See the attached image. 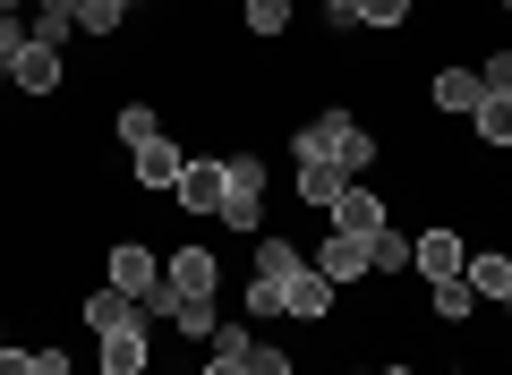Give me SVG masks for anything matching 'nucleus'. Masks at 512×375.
Masks as SVG:
<instances>
[{
	"label": "nucleus",
	"mask_w": 512,
	"mask_h": 375,
	"mask_svg": "<svg viewBox=\"0 0 512 375\" xmlns=\"http://www.w3.org/2000/svg\"><path fill=\"white\" fill-rule=\"evenodd\" d=\"M299 162H316V171H342V179H359V171H376V137H367L350 111H316V120H299Z\"/></svg>",
	"instance_id": "nucleus-1"
},
{
	"label": "nucleus",
	"mask_w": 512,
	"mask_h": 375,
	"mask_svg": "<svg viewBox=\"0 0 512 375\" xmlns=\"http://www.w3.org/2000/svg\"><path fill=\"white\" fill-rule=\"evenodd\" d=\"M231 162V188H222V231H239V239H256V222H265V154H222Z\"/></svg>",
	"instance_id": "nucleus-2"
},
{
	"label": "nucleus",
	"mask_w": 512,
	"mask_h": 375,
	"mask_svg": "<svg viewBox=\"0 0 512 375\" xmlns=\"http://www.w3.org/2000/svg\"><path fill=\"white\" fill-rule=\"evenodd\" d=\"M103 282H111V290H128V299H154V290H163V256H154V248H137V239H111Z\"/></svg>",
	"instance_id": "nucleus-3"
},
{
	"label": "nucleus",
	"mask_w": 512,
	"mask_h": 375,
	"mask_svg": "<svg viewBox=\"0 0 512 375\" xmlns=\"http://www.w3.org/2000/svg\"><path fill=\"white\" fill-rule=\"evenodd\" d=\"M163 282L180 290V299H222V256L188 239V248H171V256H163Z\"/></svg>",
	"instance_id": "nucleus-4"
},
{
	"label": "nucleus",
	"mask_w": 512,
	"mask_h": 375,
	"mask_svg": "<svg viewBox=\"0 0 512 375\" xmlns=\"http://www.w3.org/2000/svg\"><path fill=\"white\" fill-rule=\"evenodd\" d=\"M188 171V154L171 137H146V145H128V188H154V197H171Z\"/></svg>",
	"instance_id": "nucleus-5"
},
{
	"label": "nucleus",
	"mask_w": 512,
	"mask_h": 375,
	"mask_svg": "<svg viewBox=\"0 0 512 375\" xmlns=\"http://www.w3.org/2000/svg\"><path fill=\"white\" fill-rule=\"evenodd\" d=\"M9 86L35 94V103H52V94L69 86V60H60V43H26V52L9 60Z\"/></svg>",
	"instance_id": "nucleus-6"
},
{
	"label": "nucleus",
	"mask_w": 512,
	"mask_h": 375,
	"mask_svg": "<svg viewBox=\"0 0 512 375\" xmlns=\"http://www.w3.org/2000/svg\"><path fill=\"white\" fill-rule=\"evenodd\" d=\"M461 265H470V248H461L453 222H436V231L410 239V273H427V282H461Z\"/></svg>",
	"instance_id": "nucleus-7"
},
{
	"label": "nucleus",
	"mask_w": 512,
	"mask_h": 375,
	"mask_svg": "<svg viewBox=\"0 0 512 375\" xmlns=\"http://www.w3.org/2000/svg\"><path fill=\"white\" fill-rule=\"evenodd\" d=\"M222 188H231V162H222V154H188V171H180L171 197H180L188 214H222Z\"/></svg>",
	"instance_id": "nucleus-8"
},
{
	"label": "nucleus",
	"mask_w": 512,
	"mask_h": 375,
	"mask_svg": "<svg viewBox=\"0 0 512 375\" xmlns=\"http://www.w3.org/2000/svg\"><path fill=\"white\" fill-rule=\"evenodd\" d=\"M308 265L325 273L333 290H350V282H367V273H376V256H367V239H350V231H325V248H316Z\"/></svg>",
	"instance_id": "nucleus-9"
},
{
	"label": "nucleus",
	"mask_w": 512,
	"mask_h": 375,
	"mask_svg": "<svg viewBox=\"0 0 512 375\" xmlns=\"http://www.w3.org/2000/svg\"><path fill=\"white\" fill-rule=\"evenodd\" d=\"M325 214H333V231H350V239H376L384 222H393V205H384L376 188H359V179H350V188L325 205Z\"/></svg>",
	"instance_id": "nucleus-10"
},
{
	"label": "nucleus",
	"mask_w": 512,
	"mask_h": 375,
	"mask_svg": "<svg viewBox=\"0 0 512 375\" xmlns=\"http://www.w3.org/2000/svg\"><path fill=\"white\" fill-rule=\"evenodd\" d=\"M333 299H342V290H333L316 265H299L291 282H282V307H291V324H325V316H333Z\"/></svg>",
	"instance_id": "nucleus-11"
},
{
	"label": "nucleus",
	"mask_w": 512,
	"mask_h": 375,
	"mask_svg": "<svg viewBox=\"0 0 512 375\" xmlns=\"http://www.w3.org/2000/svg\"><path fill=\"white\" fill-rule=\"evenodd\" d=\"M94 341H103V350H94V358H103V375H146L154 367L146 324H120V333H94Z\"/></svg>",
	"instance_id": "nucleus-12"
},
{
	"label": "nucleus",
	"mask_w": 512,
	"mask_h": 375,
	"mask_svg": "<svg viewBox=\"0 0 512 375\" xmlns=\"http://www.w3.org/2000/svg\"><path fill=\"white\" fill-rule=\"evenodd\" d=\"M427 103H436L444 120H470V111L487 103V86H478V69H436V86H427Z\"/></svg>",
	"instance_id": "nucleus-13"
},
{
	"label": "nucleus",
	"mask_w": 512,
	"mask_h": 375,
	"mask_svg": "<svg viewBox=\"0 0 512 375\" xmlns=\"http://www.w3.org/2000/svg\"><path fill=\"white\" fill-rule=\"evenodd\" d=\"M461 282H470L478 299H495V307H504V299H512V256H504V248H470Z\"/></svg>",
	"instance_id": "nucleus-14"
},
{
	"label": "nucleus",
	"mask_w": 512,
	"mask_h": 375,
	"mask_svg": "<svg viewBox=\"0 0 512 375\" xmlns=\"http://www.w3.org/2000/svg\"><path fill=\"white\" fill-rule=\"evenodd\" d=\"M77 316H86L94 324V333H120V324H146V316H137V299H128V290H86V307H77Z\"/></svg>",
	"instance_id": "nucleus-15"
},
{
	"label": "nucleus",
	"mask_w": 512,
	"mask_h": 375,
	"mask_svg": "<svg viewBox=\"0 0 512 375\" xmlns=\"http://www.w3.org/2000/svg\"><path fill=\"white\" fill-rule=\"evenodd\" d=\"M470 128H478L487 154H512V94H487V103L470 111Z\"/></svg>",
	"instance_id": "nucleus-16"
},
{
	"label": "nucleus",
	"mask_w": 512,
	"mask_h": 375,
	"mask_svg": "<svg viewBox=\"0 0 512 375\" xmlns=\"http://www.w3.org/2000/svg\"><path fill=\"white\" fill-rule=\"evenodd\" d=\"M427 316L436 324H478V290L470 282H427Z\"/></svg>",
	"instance_id": "nucleus-17"
},
{
	"label": "nucleus",
	"mask_w": 512,
	"mask_h": 375,
	"mask_svg": "<svg viewBox=\"0 0 512 375\" xmlns=\"http://www.w3.org/2000/svg\"><path fill=\"white\" fill-rule=\"evenodd\" d=\"M239 26H248L256 43H282L291 35V0H239Z\"/></svg>",
	"instance_id": "nucleus-18"
},
{
	"label": "nucleus",
	"mask_w": 512,
	"mask_h": 375,
	"mask_svg": "<svg viewBox=\"0 0 512 375\" xmlns=\"http://www.w3.org/2000/svg\"><path fill=\"white\" fill-rule=\"evenodd\" d=\"M299 265H308V248H291V239H256V265L248 273H256V282H291Z\"/></svg>",
	"instance_id": "nucleus-19"
},
{
	"label": "nucleus",
	"mask_w": 512,
	"mask_h": 375,
	"mask_svg": "<svg viewBox=\"0 0 512 375\" xmlns=\"http://www.w3.org/2000/svg\"><path fill=\"white\" fill-rule=\"evenodd\" d=\"M111 137H120V145L163 137V111H154V103H120V111H111Z\"/></svg>",
	"instance_id": "nucleus-20"
},
{
	"label": "nucleus",
	"mask_w": 512,
	"mask_h": 375,
	"mask_svg": "<svg viewBox=\"0 0 512 375\" xmlns=\"http://www.w3.org/2000/svg\"><path fill=\"white\" fill-rule=\"evenodd\" d=\"M367 256H376V273H393V282H402V273H410V231H393V222H384V231L367 239Z\"/></svg>",
	"instance_id": "nucleus-21"
},
{
	"label": "nucleus",
	"mask_w": 512,
	"mask_h": 375,
	"mask_svg": "<svg viewBox=\"0 0 512 375\" xmlns=\"http://www.w3.org/2000/svg\"><path fill=\"white\" fill-rule=\"evenodd\" d=\"M410 9H419V0H350V18H359V26H376V35L410 26Z\"/></svg>",
	"instance_id": "nucleus-22"
},
{
	"label": "nucleus",
	"mask_w": 512,
	"mask_h": 375,
	"mask_svg": "<svg viewBox=\"0 0 512 375\" xmlns=\"http://www.w3.org/2000/svg\"><path fill=\"white\" fill-rule=\"evenodd\" d=\"M214 324H222V307H214V299H180L171 333H180V341H214Z\"/></svg>",
	"instance_id": "nucleus-23"
},
{
	"label": "nucleus",
	"mask_w": 512,
	"mask_h": 375,
	"mask_svg": "<svg viewBox=\"0 0 512 375\" xmlns=\"http://www.w3.org/2000/svg\"><path fill=\"white\" fill-rule=\"evenodd\" d=\"M342 188H350L342 171H316V162H299V205H316V214H325V205L342 197Z\"/></svg>",
	"instance_id": "nucleus-24"
},
{
	"label": "nucleus",
	"mask_w": 512,
	"mask_h": 375,
	"mask_svg": "<svg viewBox=\"0 0 512 375\" xmlns=\"http://www.w3.org/2000/svg\"><path fill=\"white\" fill-rule=\"evenodd\" d=\"M120 0H77V35H120Z\"/></svg>",
	"instance_id": "nucleus-25"
},
{
	"label": "nucleus",
	"mask_w": 512,
	"mask_h": 375,
	"mask_svg": "<svg viewBox=\"0 0 512 375\" xmlns=\"http://www.w3.org/2000/svg\"><path fill=\"white\" fill-rule=\"evenodd\" d=\"M239 307H248V324H265V316H291V307H282V282H256V273H248V299H239Z\"/></svg>",
	"instance_id": "nucleus-26"
},
{
	"label": "nucleus",
	"mask_w": 512,
	"mask_h": 375,
	"mask_svg": "<svg viewBox=\"0 0 512 375\" xmlns=\"http://www.w3.org/2000/svg\"><path fill=\"white\" fill-rule=\"evenodd\" d=\"M248 375H299V367H291L282 341H256V350H248Z\"/></svg>",
	"instance_id": "nucleus-27"
},
{
	"label": "nucleus",
	"mask_w": 512,
	"mask_h": 375,
	"mask_svg": "<svg viewBox=\"0 0 512 375\" xmlns=\"http://www.w3.org/2000/svg\"><path fill=\"white\" fill-rule=\"evenodd\" d=\"M478 86H487V94H512V52H487V60H478Z\"/></svg>",
	"instance_id": "nucleus-28"
},
{
	"label": "nucleus",
	"mask_w": 512,
	"mask_h": 375,
	"mask_svg": "<svg viewBox=\"0 0 512 375\" xmlns=\"http://www.w3.org/2000/svg\"><path fill=\"white\" fill-rule=\"evenodd\" d=\"M26 43H35V35H26V26H18V18H0V60H18V52H26Z\"/></svg>",
	"instance_id": "nucleus-29"
},
{
	"label": "nucleus",
	"mask_w": 512,
	"mask_h": 375,
	"mask_svg": "<svg viewBox=\"0 0 512 375\" xmlns=\"http://www.w3.org/2000/svg\"><path fill=\"white\" fill-rule=\"evenodd\" d=\"M316 9H325V26H333V35H350V26H359V18H350V0H316Z\"/></svg>",
	"instance_id": "nucleus-30"
},
{
	"label": "nucleus",
	"mask_w": 512,
	"mask_h": 375,
	"mask_svg": "<svg viewBox=\"0 0 512 375\" xmlns=\"http://www.w3.org/2000/svg\"><path fill=\"white\" fill-rule=\"evenodd\" d=\"M205 375H248V358H239V350H214V358H205Z\"/></svg>",
	"instance_id": "nucleus-31"
},
{
	"label": "nucleus",
	"mask_w": 512,
	"mask_h": 375,
	"mask_svg": "<svg viewBox=\"0 0 512 375\" xmlns=\"http://www.w3.org/2000/svg\"><path fill=\"white\" fill-rule=\"evenodd\" d=\"M0 375H35V350H0Z\"/></svg>",
	"instance_id": "nucleus-32"
},
{
	"label": "nucleus",
	"mask_w": 512,
	"mask_h": 375,
	"mask_svg": "<svg viewBox=\"0 0 512 375\" xmlns=\"http://www.w3.org/2000/svg\"><path fill=\"white\" fill-rule=\"evenodd\" d=\"M376 375H419V367H376Z\"/></svg>",
	"instance_id": "nucleus-33"
},
{
	"label": "nucleus",
	"mask_w": 512,
	"mask_h": 375,
	"mask_svg": "<svg viewBox=\"0 0 512 375\" xmlns=\"http://www.w3.org/2000/svg\"><path fill=\"white\" fill-rule=\"evenodd\" d=\"M120 9H154V0H120Z\"/></svg>",
	"instance_id": "nucleus-34"
},
{
	"label": "nucleus",
	"mask_w": 512,
	"mask_h": 375,
	"mask_svg": "<svg viewBox=\"0 0 512 375\" xmlns=\"http://www.w3.org/2000/svg\"><path fill=\"white\" fill-rule=\"evenodd\" d=\"M0 86H9V60H0Z\"/></svg>",
	"instance_id": "nucleus-35"
},
{
	"label": "nucleus",
	"mask_w": 512,
	"mask_h": 375,
	"mask_svg": "<svg viewBox=\"0 0 512 375\" xmlns=\"http://www.w3.org/2000/svg\"><path fill=\"white\" fill-rule=\"evenodd\" d=\"M0 350H9V324H0Z\"/></svg>",
	"instance_id": "nucleus-36"
},
{
	"label": "nucleus",
	"mask_w": 512,
	"mask_h": 375,
	"mask_svg": "<svg viewBox=\"0 0 512 375\" xmlns=\"http://www.w3.org/2000/svg\"><path fill=\"white\" fill-rule=\"evenodd\" d=\"M504 316H512V299H504Z\"/></svg>",
	"instance_id": "nucleus-37"
},
{
	"label": "nucleus",
	"mask_w": 512,
	"mask_h": 375,
	"mask_svg": "<svg viewBox=\"0 0 512 375\" xmlns=\"http://www.w3.org/2000/svg\"><path fill=\"white\" fill-rule=\"evenodd\" d=\"M504 9H512V0H504Z\"/></svg>",
	"instance_id": "nucleus-38"
}]
</instances>
